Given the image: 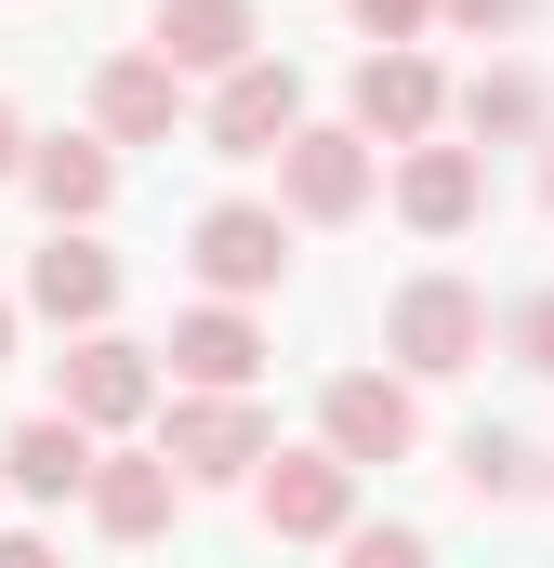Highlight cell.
I'll use <instances>...</instances> for the list:
<instances>
[{"label": "cell", "instance_id": "cell-15", "mask_svg": "<svg viewBox=\"0 0 554 568\" xmlns=\"http://www.w3.org/2000/svg\"><path fill=\"white\" fill-rule=\"evenodd\" d=\"M27 185H40V212H53V225H80V212H106L120 159H106V145H80V133H53L40 159H27Z\"/></svg>", "mask_w": 554, "mask_h": 568}, {"label": "cell", "instance_id": "cell-25", "mask_svg": "<svg viewBox=\"0 0 554 568\" xmlns=\"http://www.w3.org/2000/svg\"><path fill=\"white\" fill-rule=\"evenodd\" d=\"M0 172H13V106H0Z\"/></svg>", "mask_w": 554, "mask_h": 568}, {"label": "cell", "instance_id": "cell-8", "mask_svg": "<svg viewBox=\"0 0 554 568\" xmlns=\"http://www.w3.org/2000/svg\"><path fill=\"white\" fill-rule=\"evenodd\" d=\"M93 120H106V133H120V145H158V133H172V120H185V80H172L158 53H120V67L93 80Z\"/></svg>", "mask_w": 554, "mask_h": 568}, {"label": "cell", "instance_id": "cell-5", "mask_svg": "<svg viewBox=\"0 0 554 568\" xmlns=\"http://www.w3.org/2000/svg\"><path fill=\"white\" fill-rule=\"evenodd\" d=\"M277 172H290V212L343 225V212L370 199V133H290V145H277Z\"/></svg>", "mask_w": 554, "mask_h": 568}, {"label": "cell", "instance_id": "cell-16", "mask_svg": "<svg viewBox=\"0 0 554 568\" xmlns=\"http://www.w3.org/2000/svg\"><path fill=\"white\" fill-rule=\"evenodd\" d=\"M0 463H13V489H27V503H66V489H80V476H93V436L66 424V410H40V424L13 436V449H0Z\"/></svg>", "mask_w": 554, "mask_h": 568}, {"label": "cell", "instance_id": "cell-22", "mask_svg": "<svg viewBox=\"0 0 554 568\" xmlns=\"http://www.w3.org/2000/svg\"><path fill=\"white\" fill-rule=\"evenodd\" d=\"M515 357H529V371H554V291L529 304V317H515Z\"/></svg>", "mask_w": 554, "mask_h": 568}, {"label": "cell", "instance_id": "cell-19", "mask_svg": "<svg viewBox=\"0 0 554 568\" xmlns=\"http://www.w3.org/2000/svg\"><path fill=\"white\" fill-rule=\"evenodd\" d=\"M462 120H475V133H529V120H542V80H515V67H502V80H475V93H462Z\"/></svg>", "mask_w": 554, "mask_h": 568}, {"label": "cell", "instance_id": "cell-1", "mask_svg": "<svg viewBox=\"0 0 554 568\" xmlns=\"http://www.w3.org/2000/svg\"><path fill=\"white\" fill-rule=\"evenodd\" d=\"M383 344H397L410 371H462V357L489 344V304H475L462 278H410V291H397V317H383Z\"/></svg>", "mask_w": 554, "mask_h": 568}, {"label": "cell", "instance_id": "cell-26", "mask_svg": "<svg viewBox=\"0 0 554 568\" xmlns=\"http://www.w3.org/2000/svg\"><path fill=\"white\" fill-rule=\"evenodd\" d=\"M0 357H13V304H0Z\"/></svg>", "mask_w": 554, "mask_h": 568}, {"label": "cell", "instance_id": "cell-11", "mask_svg": "<svg viewBox=\"0 0 554 568\" xmlns=\"http://www.w3.org/2000/svg\"><path fill=\"white\" fill-rule=\"evenodd\" d=\"M475 199H489V172H475V145H410V172H397V212L410 225H475Z\"/></svg>", "mask_w": 554, "mask_h": 568}, {"label": "cell", "instance_id": "cell-18", "mask_svg": "<svg viewBox=\"0 0 554 568\" xmlns=\"http://www.w3.org/2000/svg\"><path fill=\"white\" fill-rule=\"evenodd\" d=\"M462 489H475V503H515V489H529V436L475 424V436H462Z\"/></svg>", "mask_w": 554, "mask_h": 568}, {"label": "cell", "instance_id": "cell-2", "mask_svg": "<svg viewBox=\"0 0 554 568\" xmlns=\"http://www.w3.org/2000/svg\"><path fill=\"white\" fill-rule=\"evenodd\" d=\"M290 133H304V80H290V67H265V53H252V67H225L212 145H225V159H265V145H290Z\"/></svg>", "mask_w": 554, "mask_h": 568}, {"label": "cell", "instance_id": "cell-23", "mask_svg": "<svg viewBox=\"0 0 554 568\" xmlns=\"http://www.w3.org/2000/svg\"><path fill=\"white\" fill-rule=\"evenodd\" d=\"M449 13H462V27H475V40H502V27H515V13H529V0H449Z\"/></svg>", "mask_w": 554, "mask_h": 568}, {"label": "cell", "instance_id": "cell-24", "mask_svg": "<svg viewBox=\"0 0 554 568\" xmlns=\"http://www.w3.org/2000/svg\"><path fill=\"white\" fill-rule=\"evenodd\" d=\"M0 568H53V542H0Z\"/></svg>", "mask_w": 554, "mask_h": 568}, {"label": "cell", "instance_id": "cell-14", "mask_svg": "<svg viewBox=\"0 0 554 568\" xmlns=\"http://www.w3.org/2000/svg\"><path fill=\"white\" fill-rule=\"evenodd\" d=\"M422 120H435V67H422V53H370V67H357V133L410 145Z\"/></svg>", "mask_w": 554, "mask_h": 568}, {"label": "cell", "instance_id": "cell-17", "mask_svg": "<svg viewBox=\"0 0 554 568\" xmlns=\"http://www.w3.org/2000/svg\"><path fill=\"white\" fill-rule=\"evenodd\" d=\"M80 489H93V516H106L120 542H158V529H172V463H93Z\"/></svg>", "mask_w": 554, "mask_h": 568}, {"label": "cell", "instance_id": "cell-20", "mask_svg": "<svg viewBox=\"0 0 554 568\" xmlns=\"http://www.w3.org/2000/svg\"><path fill=\"white\" fill-rule=\"evenodd\" d=\"M343 568H435V556H422V529H357Z\"/></svg>", "mask_w": 554, "mask_h": 568}, {"label": "cell", "instance_id": "cell-21", "mask_svg": "<svg viewBox=\"0 0 554 568\" xmlns=\"http://www.w3.org/2000/svg\"><path fill=\"white\" fill-rule=\"evenodd\" d=\"M422 13H435V0H357V27H370L383 53H410V27H422Z\"/></svg>", "mask_w": 554, "mask_h": 568}, {"label": "cell", "instance_id": "cell-13", "mask_svg": "<svg viewBox=\"0 0 554 568\" xmlns=\"http://www.w3.org/2000/svg\"><path fill=\"white\" fill-rule=\"evenodd\" d=\"M145 410V344H80L66 357V424L93 436V424H133Z\"/></svg>", "mask_w": 554, "mask_h": 568}, {"label": "cell", "instance_id": "cell-3", "mask_svg": "<svg viewBox=\"0 0 554 568\" xmlns=\"http://www.w3.org/2000/svg\"><path fill=\"white\" fill-rule=\"evenodd\" d=\"M357 516V463H330V449H290V463H265V529H290V542H330Z\"/></svg>", "mask_w": 554, "mask_h": 568}, {"label": "cell", "instance_id": "cell-9", "mask_svg": "<svg viewBox=\"0 0 554 568\" xmlns=\"http://www.w3.org/2000/svg\"><path fill=\"white\" fill-rule=\"evenodd\" d=\"M172 371H185L198 397H238V384L265 371V344H252V317H238V304H198V317L172 331Z\"/></svg>", "mask_w": 554, "mask_h": 568}, {"label": "cell", "instance_id": "cell-10", "mask_svg": "<svg viewBox=\"0 0 554 568\" xmlns=\"http://www.w3.org/2000/svg\"><path fill=\"white\" fill-rule=\"evenodd\" d=\"M158 67H252V0H158Z\"/></svg>", "mask_w": 554, "mask_h": 568}, {"label": "cell", "instance_id": "cell-4", "mask_svg": "<svg viewBox=\"0 0 554 568\" xmlns=\"http://www.w3.org/2000/svg\"><path fill=\"white\" fill-rule=\"evenodd\" d=\"M158 463L172 476H238V463H265V410L252 397H185L172 436H158Z\"/></svg>", "mask_w": 554, "mask_h": 568}, {"label": "cell", "instance_id": "cell-12", "mask_svg": "<svg viewBox=\"0 0 554 568\" xmlns=\"http://www.w3.org/2000/svg\"><path fill=\"white\" fill-rule=\"evenodd\" d=\"M27 304H40V317H66V331H93V317L120 304V265H106L93 239H53V252L27 265Z\"/></svg>", "mask_w": 554, "mask_h": 568}, {"label": "cell", "instance_id": "cell-7", "mask_svg": "<svg viewBox=\"0 0 554 568\" xmlns=\"http://www.w3.org/2000/svg\"><path fill=\"white\" fill-rule=\"evenodd\" d=\"M277 265H290V239H277V212H252V199H225L198 225V278L212 291H277Z\"/></svg>", "mask_w": 554, "mask_h": 568}, {"label": "cell", "instance_id": "cell-6", "mask_svg": "<svg viewBox=\"0 0 554 568\" xmlns=\"http://www.w3.org/2000/svg\"><path fill=\"white\" fill-rule=\"evenodd\" d=\"M397 449H410V384L343 371L330 384V463H397Z\"/></svg>", "mask_w": 554, "mask_h": 568}]
</instances>
